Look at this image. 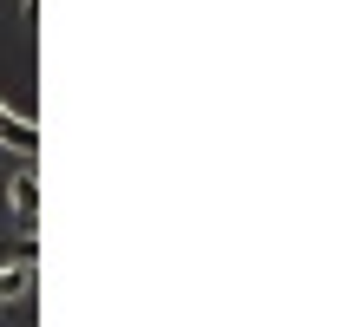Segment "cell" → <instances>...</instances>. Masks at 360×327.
<instances>
[{"instance_id":"6da1fadb","label":"cell","mask_w":360,"mask_h":327,"mask_svg":"<svg viewBox=\"0 0 360 327\" xmlns=\"http://www.w3.org/2000/svg\"><path fill=\"white\" fill-rule=\"evenodd\" d=\"M33 275H39V255H33V249H20L13 262H0V308L27 301V295H33Z\"/></svg>"},{"instance_id":"277c9868","label":"cell","mask_w":360,"mask_h":327,"mask_svg":"<svg viewBox=\"0 0 360 327\" xmlns=\"http://www.w3.org/2000/svg\"><path fill=\"white\" fill-rule=\"evenodd\" d=\"M20 27H27V33H39V0H20Z\"/></svg>"},{"instance_id":"3957f363","label":"cell","mask_w":360,"mask_h":327,"mask_svg":"<svg viewBox=\"0 0 360 327\" xmlns=\"http://www.w3.org/2000/svg\"><path fill=\"white\" fill-rule=\"evenodd\" d=\"M0 144L20 150V158H33V150H39V124L27 112H7V105H0Z\"/></svg>"},{"instance_id":"7a4b0ae2","label":"cell","mask_w":360,"mask_h":327,"mask_svg":"<svg viewBox=\"0 0 360 327\" xmlns=\"http://www.w3.org/2000/svg\"><path fill=\"white\" fill-rule=\"evenodd\" d=\"M13 223L20 229L39 223V170H33V158H20V170H13Z\"/></svg>"}]
</instances>
